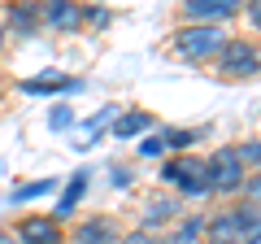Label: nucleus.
Masks as SVG:
<instances>
[{
  "instance_id": "obj_1",
  "label": "nucleus",
  "mask_w": 261,
  "mask_h": 244,
  "mask_svg": "<svg viewBox=\"0 0 261 244\" xmlns=\"http://www.w3.org/2000/svg\"><path fill=\"white\" fill-rule=\"evenodd\" d=\"M218 75L222 79H252V75H261V53L248 44V39H231V44H222V53H218Z\"/></svg>"
},
{
  "instance_id": "obj_2",
  "label": "nucleus",
  "mask_w": 261,
  "mask_h": 244,
  "mask_svg": "<svg viewBox=\"0 0 261 244\" xmlns=\"http://www.w3.org/2000/svg\"><path fill=\"white\" fill-rule=\"evenodd\" d=\"M205 183H209V192H235L244 183V166L235 157V149H218L205 161Z\"/></svg>"
},
{
  "instance_id": "obj_7",
  "label": "nucleus",
  "mask_w": 261,
  "mask_h": 244,
  "mask_svg": "<svg viewBox=\"0 0 261 244\" xmlns=\"http://www.w3.org/2000/svg\"><path fill=\"white\" fill-rule=\"evenodd\" d=\"M74 244H113V223H109V218H96V223L79 227Z\"/></svg>"
},
{
  "instance_id": "obj_23",
  "label": "nucleus",
  "mask_w": 261,
  "mask_h": 244,
  "mask_svg": "<svg viewBox=\"0 0 261 244\" xmlns=\"http://www.w3.org/2000/svg\"><path fill=\"white\" fill-rule=\"evenodd\" d=\"M0 244H22L18 235H9V231H0Z\"/></svg>"
},
{
  "instance_id": "obj_24",
  "label": "nucleus",
  "mask_w": 261,
  "mask_h": 244,
  "mask_svg": "<svg viewBox=\"0 0 261 244\" xmlns=\"http://www.w3.org/2000/svg\"><path fill=\"white\" fill-rule=\"evenodd\" d=\"M248 18L257 22V27H261V5H252V13H248Z\"/></svg>"
},
{
  "instance_id": "obj_4",
  "label": "nucleus",
  "mask_w": 261,
  "mask_h": 244,
  "mask_svg": "<svg viewBox=\"0 0 261 244\" xmlns=\"http://www.w3.org/2000/svg\"><path fill=\"white\" fill-rule=\"evenodd\" d=\"M183 13L192 18V27H209L218 18H235V0H187Z\"/></svg>"
},
{
  "instance_id": "obj_19",
  "label": "nucleus",
  "mask_w": 261,
  "mask_h": 244,
  "mask_svg": "<svg viewBox=\"0 0 261 244\" xmlns=\"http://www.w3.org/2000/svg\"><path fill=\"white\" fill-rule=\"evenodd\" d=\"M196 135H200V131H166V144H178V149H187Z\"/></svg>"
},
{
  "instance_id": "obj_20",
  "label": "nucleus",
  "mask_w": 261,
  "mask_h": 244,
  "mask_svg": "<svg viewBox=\"0 0 261 244\" xmlns=\"http://www.w3.org/2000/svg\"><path fill=\"white\" fill-rule=\"evenodd\" d=\"M48 122H53V131H65V127L74 122V113H70V109H53V118H48Z\"/></svg>"
},
{
  "instance_id": "obj_8",
  "label": "nucleus",
  "mask_w": 261,
  "mask_h": 244,
  "mask_svg": "<svg viewBox=\"0 0 261 244\" xmlns=\"http://www.w3.org/2000/svg\"><path fill=\"white\" fill-rule=\"evenodd\" d=\"M79 18H83V13H79L74 5H65V0H53V5H44V22H48V27H74Z\"/></svg>"
},
{
  "instance_id": "obj_25",
  "label": "nucleus",
  "mask_w": 261,
  "mask_h": 244,
  "mask_svg": "<svg viewBox=\"0 0 261 244\" xmlns=\"http://www.w3.org/2000/svg\"><path fill=\"white\" fill-rule=\"evenodd\" d=\"M248 244H261V231H257V235H248Z\"/></svg>"
},
{
  "instance_id": "obj_9",
  "label": "nucleus",
  "mask_w": 261,
  "mask_h": 244,
  "mask_svg": "<svg viewBox=\"0 0 261 244\" xmlns=\"http://www.w3.org/2000/svg\"><path fill=\"white\" fill-rule=\"evenodd\" d=\"M148 127H152V118H148V113H122V118L113 122V135H118V140H130V135L148 131Z\"/></svg>"
},
{
  "instance_id": "obj_17",
  "label": "nucleus",
  "mask_w": 261,
  "mask_h": 244,
  "mask_svg": "<svg viewBox=\"0 0 261 244\" xmlns=\"http://www.w3.org/2000/svg\"><path fill=\"white\" fill-rule=\"evenodd\" d=\"M140 153H144V157H157V153H166V135H148V140L140 144Z\"/></svg>"
},
{
  "instance_id": "obj_5",
  "label": "nucleus",
  "mask_w": 261,
  "mask_h": 244,
  "mask_svg": "<svg viewBox=\"0 0 261 244\" xmlns=\"http://www.w3.org/2000/svg\"><path fill=\"white\" fill-rule=\"evenodd\" d=\"M18 240L22 244H61V227L53 218H27L18 227Z\"/></svg>"
},
{
  "instance_id": "obj_3",
  "label": "nucleus",
  "mask_w": 261,
  "mask_h": 244,
  "mask_svg": "<svg viewBox=\"0 0 261 244\" xmlns=\"http://www.w3.org/2000/svg\"><path fill=\"white\" fill-rule=\"evenodd\" d=\"M178 53L183 57H192V61H205V57H214V53H222V31L218 27H187V31H178Z\"/></svg>"
},
{
  "instance_id": "obj_16",
  "label": "nucleus",
  "mask_w": 261,
  "mask_h": 244,
  "mask_svg": "<svg viewBox=\"0 0 261 244\" xmlns=\"http://www.w3.org/2000/svg\"><path fill=\"white\" fill-rule=\"evenodd\" d=\"M13 27L31 31V27H35V9H31V5H13Z\"/></svg>"
},
{
  "instance_id": "obj_18",
  "label": "nucleus",
  "mask_w": 261,
  "mask_h": 244,
  "mask_svg": "<svg viewBox=\"0 0 261 244\" xmlns=\"http://www.w3.org/2000/svg\"><path fill=\"white\" fill-rule=\"evenodd\" d=\"M109 118H113V105H109V109H100V113H96L92 122H87V140H96V131H100V127H105Z\"/></svg>"
},
{
  "instance_id": "obj_22",
  "label": "nucleus",
  "mask_w": 261,
  "mask_h": 244,
  "mask_svg": "<svg viewBox=\"0 0 261 244\" xmlns=\"http://www.w3.org/2000/svg\"><path fill=\"white\" fill-rule=\"evenodd\" d=\"M248 197H252V201H261V175H257V179L248 183Z\"/></svg>"
},
{
  "instance_id": "obj_10",
  "label": "nucleus",
  "mask_w": 261,
  "mask_h": 244,
  "mask_svg": "<svg viewBox=\"0 0 261 244\" xmlns=\"http://www.w3.org/2000/svg\"><path fill=\"white\" fill-rule=\"evenodd\" d=\"M83 188H87V170L70 175V188H65V197H61V205H57V214H74V205H79V197H83Z\"/></svg>"
},
{
  "instance_id": "obj_12",
  "label": "nucleus",
  "mask_w": 261,
  "mask_h": 244,
  "mask_svg": "<svg viewBox=\"0 0 261 244\" xmlns=\"http://www.w3.org/2000/svg\"><path fill=\"white\" fill-rule=\"evenodd\" d=\"M53 87H70V79H65V75H53V79H31V83H22V92L39 96V92H53Z\"/></svg>"
},
{
  "instance_id": "obj_15",
  "label": "nucleus",
  "mask_w": 261,
  "mask_h": 244,
  "mask_svg": "<svg viewBox=\"0 0 261 244\" xmlns=\"http://www.w3.org/2000/svg\"><path fill=\"white\" fill-rule=\"evenodd\" d=\"M235 157H240V166H244V161H252V166H261V140H248L244 149H235Z\"/></svg>"
},
{
  "instance_id": "obj_13",
  "label": "nucleus",
  "mask_w": 261,
  "mask_h": 244,
  "mask_svg": "<svg viewBox=\"0 0 261 244\" xmlns=\"http://www.w3.org/2000/svg\"><path fill=\"white\" fill-rule=\"evenodd\" d=\"M200 231H205V223H200V218H187V223L174 231V240H170V244H196V240H200Z\"/></svg>"
},
{
  "instance_id": "obj_14",
  "label": "nucleus",
  "mask_w": 261,
  "mask_h": 244,
  "mask_svg": "<svg viewBox=\"0 0 261 244\" xmlns=\"http://www.w3.org/2000/svg\"><path fill=\"white\" fill-rule=\"evenodd\" d=\"M53 188H57V179H39V183L18 188V192H13V201H35V197H44V192H53Z\"/></svg>"
},
{
  "instance_id": "obj_6",
  "label": "nucleus",
  "mask_w": 261,
  "mask_h": 244,
  "mask_svg": "<svg viewBox=\"0 0 261 244\" xmlns=\"http://www.w3.org/2000/svg\"><path fill=\"white\" fill-rule=\"evenodd\" d=\"M240 223H235V214H218L214 223H209V244H235L240 240Z\"/></svg>"
},
{
  "instance_id": "obj_21",
  "label": "nucleus",
  "mask_w": 261,
  "mask_h": 244,
  "mask_svg": "<svg viewBox=\"0 0 261 244\" xmlns=\"http://www.w3.org/2000/svg\"><path fill=\"white\" fill-rule=\"evenodd\" d=\"M122 244H152V235L148 231H130V235H122Z\"/></svg>"
},
{
  "instance_id": "obj_11",
  "label": "nucleus",
  "mask_w": 261,
  "mask_h": 244,
  "mask_svg": "<svg viewBox=\"0 0 261 244\" xmlns=\"http://www.w3.org/2000/svg\"><path fill=\"white\" fill-rule=\"evenodd\" d=\"M174 201H152V205H148V218H144V223H148V227H161V223H170V218H174ZM148 227H144V231H148Z\"/></svg>"
}]
</instances>
